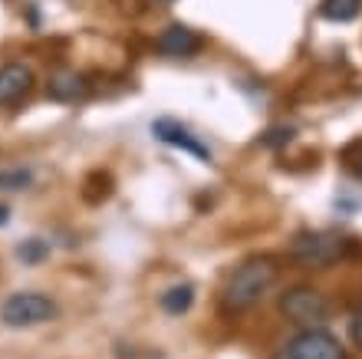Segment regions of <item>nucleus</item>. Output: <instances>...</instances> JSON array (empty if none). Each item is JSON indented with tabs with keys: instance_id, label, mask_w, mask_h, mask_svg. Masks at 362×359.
<instances>
[{
	"instance_id": "423d86ee",
	"label": "nucleus",
	"mask_w": 362,
	"mask_h": 359,
	"mask_svg": "<svg viewBox=\"0 0 362 359\" xmlns=\"http://www.w3.org/2000/svg\"><path fill=\"white\" fill-rule=\"evenodd\" d=\"M152 135L158 139V142L175 145V149L188 152V155H194V159H201V161H211V159H214L208 145L201 142V139L191 132L188 125H181L178 119H155V122H152Z\"/></svg>"
},
{
	"instance_id": "dca6fc26",
	"label": "nucleus",
	"mask_w": 362,
	"mask_h": 359,
	"mask_svg": "<svg viewBox=\"0 0 362 359\" xmlns=\"http://www.w3.org/2000/svg\"><path fill=\"white\" fill-rule=\"evenodd\" d=\"M7 221H10V208H7V205H0V227L7 224Z\"/></svg>"
},
{
	"instance_id": "0eeeda50",
	"label": "nucleus",
	"mask_w": 362,
	"mask_h": 359,
	"mask_svg": "<svg viewBox=\"0 0 362 359\" xmlns=\"http://www.w3.org/2000/svg\"><path fill=\"white\" fill-rule=\"evenodd\" d=\"M33 83H37V76L27 63H4L0 67V109L20 106L33 93Z\"/></svg>"
},
{
	"instance_id": "6e6552de",
	"label": "nucleus",
	"mask_w": 362,
	"mask_h": 359,
	"mask_svg": "<svg viewBox=\"0 0 362 359\" xmlns=\"http://www.w3.org/2000/svg\"><path fill=\"white\" fill-rule=\"evenodd\" d=\"M201 47H204V37L194 33L191 27H185V23H172L168 30H162V37L155 40V50H158L162 57H172V59L194 57Z\"/></svg>"
},
{
	"instance_id": "ddd939ff",
	"label": "nucleus",
	"mask_w": 362,
	"mask_h": 359,
	"mask_svg": "<svg viewBox=\"0 0 362 359\" xmlns=\"http://www.w3.org/2000/svg\"><path fill=\"white\" fill-rule=\"evenodd\" d=\"M33 185L30 169H0V191H27Z\"/></svg>"
},
{
	"instance_id": "a211bd4d",
	"label": "nucleus",
	"mask_w": 362,
	"mask_h": 359,
	"mask_svg": "<svg viewBox=\"0 0 362 359\" xmlns=\"http://www.w3.org/2000/svg\"><path fill=\"white\" fill-rule=\"evenodd\" d=\"M152 4H172V0H152Z\"/></svg>"
},
{
	"instance_id": "4468645a",
	"label": "nucleus",
	"mask_w": 362,
	"mask_h": 359,
	"mask_svg": "<svg viewBox=\"0 0 362 359\" xmlns=\"http://www.w3.org/2000/svg\"><path fill=\"white\" fill-rule=\"evenodd\" d=\"M293 139V129H284V125H276V129H270L264 139H260V145H267V149H276V145H286Z\"/></svg>"
},
{
	"instance_id": "1a4fd4ad",
	"label": "nucleus",
	"mask_w": 362,
	"mask_h": 359,
	"mask_svg": "<svg viewBox=\"0 0 362 359\" xmlns=\"http://www.w3.org/2000/svg\"><path fill=\"white\" fill-rule=\"evenodd\" d=\"M86 93H89L86 76L76 73V69H59V73L49 76L47 83V96L53 103H79V99H86Z\"/></svg>"
},
{
	"instance_id": "9b49d317",
	"label": "nucleus",
	"mask_w": 362,
	"mask_h": 359,
	"mask_svg": "<svg viewBox=\"0 0 362 359\" xmlns=\"http://www.w3.org/2000/svg\"><path fill=\"white\" fill-rule=\"evenodd\" d=\"M362 10V0H323L320 4V13L333 23H349V20L359 17Z\"/></svg>"
},
{
	"instance_id": "2eb2a0df",
	"label": "nucleus",
	"mask_w": 362,
	"mask_h": 359,
	"mask_svg": "<svg viewBox=\"0 0 362 359\" xmlns=\"http://www.w3.org/2000/svg\"><path fill=\"white\" fill-rule=\"evenodd\" d=\"M349 336H353V343L362 350V313H356L353 323H349Z\"/></svg>"
},
{
	"instance_id": "f03ea898",
	"label": "nucleus",
	"mask_w": 362,
	"mask_h": 359,
	"mask_svg": "<svg viewBox=\"0 0 362 359\" xmlns=\"http://www.w3.org/2000/svg\"><path fill=\"white\" fill-rule=\"evenodd\" d=\"M353 241L336 231H300L290 241V261L303 270H326L349 254Z\"/></svg>"
},
{
	"instance_id": "9d476101",
	"label": "nucleus",
	"mask_w": 362,
	"mask_h": 359,
	"mask_svg": "<svg viewBox=\"0 0 362 359\" xmlns=\"http://www.w3.org/2000/svg\"><path fill=\"white\" fill-rule=\"evenodd\" d=\"M162 310L165 313H172V317H181V313H188L191 310V303H194V287L191 284H175L168 287V290L162 293Z\"/></svg>"
},
{
	"instance_id": "20e7f679",
	"label": "nucleus",
	"mask_w": 362,
	"mask_h": 359,
	"mask_svg": "<svg viewBox=\"0 0 362 359\" xmlns=\"http://www.w3.org/2000/svg\"><path fill=\"white\" fill-rule=\"evenodd\" d=\"M280 313H284L290 323H296V326L313 330V326H323V323L329 320L333 303L326 300V293H320L316 287L296 284L280 293Z\"/></svg>"
},
{
	"instance_id": "7ed1b4c3",
	"label": "nucleus",
	"mask_w": 362,
	"mask_h": 359,
	"mask_svg": "<svg viewBox=\"0 0 362 359\" xmlns=\"http://www.w3.org/2000/svg\"><path fill=\"white\" fill-rule=\"evenodd\" d=\"M59 317V307L53 297L40 290H17L0 303V323L10 330H30V326H43Z\"/></svg>"
},
{
	"instance_id": "39448f33",
	"label": "nucleus",
	"mask_w": 362,
	"mask_h": 359,
	"mask_svg": "<svg viewBox=\"0 0 362 359\" xmlns=\"http://www.w3.org/2000/svg\"><path fill=\"white\" fill-rule=\"evenodd\" d=\"M274 359H346V350L329 330L313 326V330H303L293 340H286L274 353Z\"/></svg>"
},
{
	"instance_id": "f3484780",
	"label": "nucleus",
	"mask_w": 362,
	"mask_h": 359,
	"mask_svg": "<svg viewBox=\"0 0 362 359\" xmlns=\"http://www.w3.org/2000/svg\"><path fill=\"white\" fill-rule=\"evenodd\" d=\"M353 171H356V175H359V178H362V155L353 161Z\"/></svg>"
},
{
	"instance_id": "f257e3e1",
	"label": "nucleus",
	"mask_w": 362,
	"mask_h": 359,
	"mask_svg": "<svg viewBox=\"0 0 362 359\" xmlns=\"http://www.w3.org/2000/svg\"><path fill=\"white\" fill-rule=\"evenodd\" d=\"M276 277H280V264H276L274 257L260 254V257L244 261L228 277V284H224V307L234 313H244L250 307H257L264 300V293L276 284Z\"/></svg>"
},
{
	"instance_id": "f8f14e48",
	"label": "nucleus",
	"mask_w": 362,
	"mask_h": 359,
	"mask_svg": "<svg viewBox=\"0 0 362 359\" xmlns=\"http://www.w3.org/2000/svg\"><path fill=\"white\" fill-rule=\"evenodd\" d=\"M17 257L30 267L43 264V261L49 257V241H43V237H27V241H20L17 244Z\"/></svg>"
}]
</instances>
